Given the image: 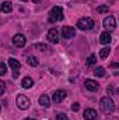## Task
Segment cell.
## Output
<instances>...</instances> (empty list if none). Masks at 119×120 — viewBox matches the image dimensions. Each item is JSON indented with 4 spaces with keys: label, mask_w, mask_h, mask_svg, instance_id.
<instances>
[{
    "label": "cell",
    "mask_w": 119,
    "mask_h": 120,
    "mask_svg": "<svg viewBox=\"0 0 119 120\" xmlns=\"http://www.w3.org/2000/svg\"><path fill=\"white\" fill-rule=\"evenodd\" d=\"M27 64L31 66V67H36V66H38V59L34 57V56H28V57H27Z\"/></svg>",
    "instance_id": "e0dca14e"
},
{
    "label": "cell",
    "mask_w": 119,
    "mask_h": 120,
    "mask_svg": "<svg viewBox=\"0 0 119 120\" xmlns=\"http://www.w3.org/2000/svg\"><path fill=\"white\" fill-rule=\"evenodd\" d=\"M102 24H104V27L107 30H109V31L115 30V27H116V21H115V18L112 15H108L107 18H104V22Z\"/></svg>",
    "instance_id": "ba28073f"
},
{
    "label": "cell",
    "mask_w": 119,
    "mask_h": 120,
    "mask_svg": "<svg viewBox=\"0 0 119 120\" xmlns=\"http://www.w3.org/2000/svg\"><path fill=\"white\" fill-rule=\"evenodd\" d=\"M38 102H39V105H42L44 108H49V106H51V99H49V96H48L46 94H44V95L38 99Z\"/></svg>",
    "instance_id": "4fadbf2b"
},
{
    "label": "cell",
    "mask_w": 119,
    "mask_h": 120,
    "mask_svg": "<svg viewBox=\"0 0 119 120\" xmlns=\"http://www.w3.org/2000/svg\"><path fill=\"white\" fill-rule=\"evenodd\" d=\"M0 110H1V106H0Z\"/></svg>",
    "instance_id": "4dcf8cb0"
},
{
    "label": "cell",
    "mask_w": 119,
    "mask_h": 120,
    "mask_svg": "<svg viewBox=\"0 0 119 120\" xmlns=\"http://www.w3.org/2000/svg\"><path fill=\"white\" fill-rule=\"evenodd\" d=\"M56 120H69V117H67V115H64V113H59V115L56 116Z\"/></svg>",
    "instance_id": "603a6c76"
},
{
    "label": "cell",
    "mask_w": 119,
    "mask_h": 120,
    "mask_svg": "<svg viewBox=\"0 0 119 120\" xmlns=\"http://www.w3.org/2000/svg\"><path fill=\"white\" fill-rule=\"evenodd\" d=\"M25 120H35V119H30V117H28V119H25Z\"/></svg>",
    "instance_id": "f1b7e54d"
},
{
    "label": "cell",
    "mask_w": 119,
    "mask_h": 120,
    "mask_svg": "<svg viewBox=\"0 0 119 120\" xmlns=\"http://www.w3.org/2000/svg\"><path fill=\"white\" fill-rule=\"evenodd\" d=\"M8 66H10L14 71H18V70L21 68V63L16 59H8Z\"/></svg>",
    "instance_id": "2e32d148"
},
{
    "label": "cell",
    "mask_w": 119,
    "mask_h": 120,
    "mask_svg": "<svg viewBox=\"0 0 119 120\" xmlns=\"http://www.w3.org/2000/svg\"><path fill=\"white\" fill-rule=\"evenodd\" d=\"M4 90H6V85H4V82H3V81H0V96L4 94Z\"/></svg>",
    "instance_id": "d4e9b609"
},
{
    "label": "cell",
    "mask_w": 119,
    "mask_h": 120,
    "mask_svg": "<svg viewBox=\"0 0 119 120\" xmlns=\"http://www.w3.org/2000/svg\"><path fill=\"white\" fill-rule=\"evenodd\" d=\"M94 74H95L97 77H104V75H105V68H104V67H95Z\"/></svg>",
    "instance_id": "d6986e66"
},
{
    "label": "cell",
    "mask_w": 119,
    "mask_h": 120,
    "mask_svg": "<svg viewBox=\"0 0 119 120\" xmlns=\"http://www.w3.org/2000/svg\"><path fill=\"white\" fill-rule=\"evenodd\" d=\"M11 10H13V4L10 1H3L0 4V11H3V13H11Z\"/></svg>",
    "instance_id": "5bb4252c"
},
{
    "label": "cell",
    "mask_w": 119,
    "mask_h": 120,
    "mask_svg": "<svg viewBox=\"0 0 119 120\" xmlns=\"http://www.w3.org/2000/svg\"><path fill=\"white\" fill-rule=\"evenodd\" d=\"M99 105H101V110H102L104 113H112V112L115 110V103H114V101H112L109 96H104V98L101 99Z\"/></svg>",
    "instance_id": "7a4b0ae2"
},
{
    "label": "cell",
    "mask_w": 119,
    "mask_h": 120,
    "mask_svg": "<svg viewBox=\"0 0 119 120\" xmlns=\"http://www.w3.org/2000/svg\"><path fill=\"white\" fill-rule=\"evenodd\" d=\"M32 1H34V3H39L41 0H32Z\"/></svg>",
    "instance_id": "83f0119b"
},
{
    "label": "cell",
    "mask_w": 119,
    "mask_h": 120,
    "mask_svg": "<svg viewBox=\"0 0 119 120\" xmlns=\"http://www.w3.org/2000/svg\"><path fill=\"white\" fill-rule=\"evenodd\" d=\"M35 48H38L39 50H45V49H46V46H45V45H35Z\"/></svg>",
    "instance_id": "484cf974"
},
{
    "label": "cell",
    "mask_w": 119,
    "mask_h": 120,
    "mask_svg": "<svg viewBox=\"0 0 119 120\" xmlns=\"http://www.w3.org/2000/svg\"><path fill=\"white\" fill-rule=\"evenodd\" d=\"M108 6H99L98 8H97V11L99 13V14H104V13H108Z\"/></svg>",
    "instance_id": "44dd1931"
},
{
    "label": "cell",
    "mask_w": 119,
    "mask_h": 120,
    "mask_svg": "<svg viewBox=\"0 0 119 120\" xmlns=\"http://www.w3.org/2000/svg\"><path fill=\"white\" fill-rule=\"evenodd\" d=\"M25 42H27V39H25V36H24L23 34H17V35L13 36V43H14L17 48L25 46Z\"/></svg>",
    "instance_id": "5b68a950"
},
{
    "label": "cell",
    "mask_w": 119,
    "mask_h": 120,
    "mask_svg": "<svg viewBox=\"0 0 119 120\" xmlns=\"http://www.w3.org/2000/svg\"><path fill=\"white\" fill-rule=\"evenodd\" d=\"M63 8L59 7V6H55L52 7V10L49 11V17H48V21L49 22H56V21H60L63 20Z\"/></svg>",
    "instance_id": "6da1fadb"
},
{
    "label": "cell",
    "mask_w": 119,
    "mask_h": 120,
    "mask_svg": "<svg viewBox=\"0 0 119 120\" xmlns=\"http://www.w3.org/2000/svg\"><path fill=\"white\" fill-rule=\"evenodd\" d=\"M32 85H34V81H32V78H30V77H24V78H23V81H21V87H23V88H25V90H30Z\"/></svg>",
    "instance_id": "9a60e30c"
},
{
    "label": "cell",
    "mask_w": 119,
    "mask_h": 120,
    "mask_svg": "<svg viewBox=\"0 0 119 120\" xmlns=\"http://www.w3.org/2000/svg\"><path fill=\"white\" fill-rule=\"evenodd\" d=\"M46 38H48L49 42L58 43V42H59V34H58V30H56V28H51V30L48 31V34H46Z\"/></svg>",
    "instance_id": "8992f818"
},
{
    "label": "cell",
    "mask_w": 119,
    "mask_h": 120,
    "mask_svg": "<svg viewBox=\"0 0 119 120\" xmlns=\"http://www.w3.org/2000/svg\"><path fill=\"white\" fill-rule=\"evenodd\" d=\"M64 98H66V91H63V90H58L53 95H52V101H53L55 103H60Z\"/></svg>",
    "instance_id": "9c48e42d"
},
{
    "label": "cell",
    "mask_w": 119,
    "mask_h": 120,
    "mask_svg": "<svg viewBox=\"0 0 119 120\" xmlns=\"http://www.w3.org/2000/svg\"><path fill=\"white\" fill-rule=\"evenodd\" d=\"M6 71H7L6 64H4V63H0V75H4V74H6Z\"/></svg>",
    "instance_id": "7402d4cb"
},
{
    "label": "cell",
    "mask_w": 119,
    "mask_h": 120,
    "mask_svg": "<svg viewBox=\"0 0 119 120\" xmlns=\"http://www.w3.org/2000/svg\"><path fill=\"white\" fill-rule=\"evenodd\" d=\"M86 88L91 92H97V91L99 90V84L97 82V81H94V80H86Z\"/></svg>",
    "instance_id": "30bf717a"
},
{
    "label": "cell",
    "mask_w": 119,
    "mask_h": 120,
    "mask_svg": "<svg viewBox=\"0 0 119 120\" xmlns=\"http://www.w3.org/2000/svg\"><path fill=\"white\" fill-rule=\"evenodd\" d=\"M62 36H63L64 39H71V38L76 36V30H74L73 27H63V30H62Z\"/></svg>",
    "instance_id": "52a82bcc"
},
{
    "label": "cell",
    "mask_w": 119,
    "mask_h": 120,
    "mask_svg": "<svg viewBox=\"0 0 119 120\" xmlns=\"http://www.w3.org/2000/svg\"><path fill=\"white\" fill-rule=\"evenodd\" d=\"M111 34L108 32V31H105V32H102L101 35H99V42L102 43V45H108L109 42H111Z\"/></svg>",
    "instance_id": "7c38bea8"
},
{
    "label": "cell",
    "mask_w": 119,
    "mask_h": 120,
    "mask_svg": "<svg viewBox=\"0 0 119 120\" xmlns=\"http://www.w3.org/2000/svg\"><path fill=\"white\" fill-rule=\"evenodd\" d=\"M77 27L81 31H88L94 28V20L90 18V17H83L77 21Z\"/></svg>",
    "instance_id": "3957f363"
},
{
    "label": "cell",
    "mask_w": 119,
    "mask_h": 120,
    "mask_svg": "<svg viewBox=\"0 0 119 120\" xmlns=\"http://www.w3.org/2000/svg\"><path fill=\"white\" fill-rule=\"evenodd\" d=\"M97 116H98V115H97V110H94V109H91V108L86 109L84 113H83V117L86 120H95Z\"/></svg>",
    "instance_id": "8fae6325"
},
{
    "label": "cell",
    "mask_w": 119,
    "mask_h": 120,
    "mask_svg": "<svg viewBox=\"0 0 119 120\" xmlns=\"http://www.w3.org/2000/svg\"><path fill=\"white\" fill-rule=\"evenodd\" d=\"M16 102H17V106L21 109V110H25V109H28L31 105L30 99L25 96V95H18L17 96V99H16Z\"/></svg>",
    "instance_id": "277c9868"
},
{
    "label": "cell",
    "mask_w": 119,
    "mask_h": 120,
    "mask_svg": "<svg viewBox=\"0 0 119 120\" xmlns=\"http://www.w3.org/2000/svg\"><path fill=\"white\" fill-rule=\"evenodd\" d=\"M87 66H94L95 63H97V56L95 55H91V56H88V59H87Z\"/></svg>",
    "instance_id": "ffe728a7"
},
{
    "label": "cell",
    "mask_w": 119,
    "mask_h": 120,
    "mask_svg": "<svg viewBox=\"0 0 119 120\" xmlns=\"http://www.w3.org/2000/svg\"><path fill=\"white\" fill-rule=\"evenodd\" d=\"M21 1H27V0H21Z\"/></svg>",
    "instance_id": "f546056e"
},
{
    "label": "cell",
    "mask_w": 119,
    "mask_h": 120,
    "mask_svg": "<svg viewBox=\"0 0 119 120\" xmlns=\"http://www.w3.org/2000/svg\"><path fill=\"white\" fill-rule=\"evenodd\" d=\"M18 73H20V71H14V74H13V77H14V78H17V77H18Z\"/></svg>",
    "instance_id": "4316f807"
},
{
    "label": "cell",
    "mask_w": 119,
    "mask_h": 120,
    "mask_svg": "<svg viewBox=\"0 0 119 120\" xmlns=\"http://www.w3.org/2000/svg\"><path fill=\"white\" fill-rule=\"evenodd\" d=\"M79 109H80V103H77V102H76V103H73V105H71V110H73V112H77Z\"/></svg>",
    "instance_id": "cb8c5ba5"
},
{
    "label": "cell",
    "mask_w": 119,
    "mask_h": 120,
    "mask_svg": "<svg viewBox=\"0 0 119 120\" xmlns=\"http://www.w3.org/2000/svg\"><path fill=\"white\" fill-rule=\"evenodd\" d=\"M109 52H111V49H109L108 46H107V48H102L101 52H99V57H101V59H107L108 55H109Z\"/></svg>",
    "instance_id": "ac0fdd59"
}]
</instances>
